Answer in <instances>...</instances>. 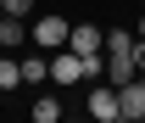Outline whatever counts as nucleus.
<instances>
[{
    "label": "nucleus",
    "instance_id": "obj_1",
    "mask_svg": "<svg viewBox=\"0 0 145 123\" xmlns=\"http://www.w3.org/2000/svg\"><path fill=\"white\" fill-rule=\"evenodd\" d=\"M50 84H61V89H72V84H84V56L72 51H50Z\"/></svg>",
    "mask_w": 145,
    "mask_h": 123
},
{
    "label": "nucleus",
    "instance_id": "obj_2",
    "mask_svg": "<svg viewBox=\"0 0 145 123\" xmlns=\"http://www.w3.org/2000/svg\"><path fill=\"white\" fill-rule=\"evenodd\" d=\"M117 118H123V123H145V73L117 89Z\"/></svg>",
    "mask_w": 145,
    "mask_h": 123
},
{
    "label": "nucleus",
    "instance_id": "obj_3",
    "mask_svg": "<svg viewBox=\"0 0 145 123\" xmlns=\"http://www.w3.org/2000/svg\"><path fill=\"white\" fill-rule=\"evenodd\" d=\"M67 34H72L67 17H39V22H34V45H39V51H61Z\"/></svg>",
    "mask_w": 145,
    "mask_h": 123
},
{
    "label": "nucleus",
    "instance_id": "obj_4",
    "mask_svg": "<svg viewBox=\"0 0 145 123\" xmlns=\"http://www.w3.org/2000/svg\"><path fill=\"white\" fill-rule=\"evenodd\" d=\"M67 45L78 56H101V45H106V34L95 28V22H72V34H67Z\"/></svg>",
    "mask_w": 145,
    "mask_h": 123
},
{
    "label": "nucleus",
    "instance_id": "obj_5",
    "mask_svg": "<svg viewBox=\"0 0 145 123\" xmlns=\"http://www.w3.org/2000/svg\"><path fill=\"white\" fill-rule=\"evenodd\" d=\"M89 118H101V123H117V89H112V84L89 89Z\"/></svg>",
    "mask_w": 145,
    "mask_h": 123
},
{
    "label": "nucleus",
    "instance_id": "obj_6",
    "mask_svg": "<svg viewBox=\"0 0 145 123\" xmlns=\"http://www.w3.org/2000/svg\"><path fill=\"white\" fill-rule=\"evenodd\" d=\"M128 78H140V73H134V51H128V56H106V84L123 89Z\"/></svg>",
    "mask_w": 145,
    "mask_h": 123
},
{
    "label": "nucleus",
    "instance_id": "obj_7",
    "mask_svg": "<svg viewBox=\"0 0 145 123\" xmlns=\"http://www.w3.org/2000/svg\"><path fill=\"white\" fill-rule=\"evenodd\" d=\"M28 39V17H0V51H17Z\"/></svg>",
    "mask_w": 145,
    "mask_h": 123
},
{
    "label": "nucleus",
    "instance_id": "obj_8",
    "mask_svg": "<svg viewBox=\"0 0 145 123\" xmlns=\"http://www.w3.org/2000/svg\"><path fill=\"white\" fill-rule=\"evenodd\" d=\"M50 78V56H28L22 62V84H45Z\"/></svg>",
    "mask_w": 145,
    "mask_h": 123
},
{
    "label": "nucleus",
    "instance_id": "obj_9",
    "mask_svg": "<svg viewBox=\"0 0 145 123\" xmlns=\"http://www.w3.org/2000/svg\"><path fill=\"white\" fill-rule=\"evenodd\" d=\"M101 51H106V56H128V51H134V34H128V28H112Z\"/></svg>",
    "mask_w": 145,
    "mask_h": 123
},
{
    "label": "nucleus",
    "instance_id": "obj_10",
    "mask_svg": "<svg viewBox=\"0 0 145 123\" xmlns=\"http://www.w3.org/2000/svg\"><path fill=\"white\" fill-rule=\"evenodd\" d=\"M61 118V101H56V95H39L34 101V123H56Z\"/></svg>",
    "mask_w": 145,
    "mask_h": 123
},
{
    "label": "nucleus",
    "instance_id": "obj_11",
    "mask_svg": "<svg viewBox=\"0 0 145 123\" xmlns=\"http://www.w3.org/2000/svg\"><path fill=\"white\" fill-rule=\"evenodd\" d=\"M17 84H22V62L0 56V89H17Z\"/></svg>",
    "mask_w": 145,
    "mask_h": 123
},
{
    "label": "nucleus",
    "instance_id": "obj_12",
    "mask_svg": "<svg viewBox=\"0 0 145 123\" xmlns=\"http://www.w3.org/2000/svg\"><path fill=\"white\" fill-rule=\"evenodd\" d=\"M0 6H6V17H28L34 11V0H0Z\"/></svg>",
    "mask_w": 145,
    "mask_h": 123
},
{
    "label": "nucleus",
    "instance_id": "obj_13",
    "mask_svg": "<svg viewBox=\"0 0 145 123\" xmlns=\"http://www.w3.org/2000/svg\"><path fill=\"white\" fill-rule=\"evenodd\" d=\"M134 73H145V39H134Z\"/></svg>",
    "mask_w": 145,
    "mask_h": 123
},
{
    "label": "nucleus",
    "instance_id": "obj_14",
    "mask_svg": "<svg viewBox=\"0 0 145 123\" xmlns=\"http://www.w3.org/2000/svg\"><path fill=\"white\" fill-rule=\"evenodd\" d=\"M134 39H145V17H140V28H134Z\"/></svg>",
    "mask_w": 145,
    "mask_h": 123
}]
</instances>
